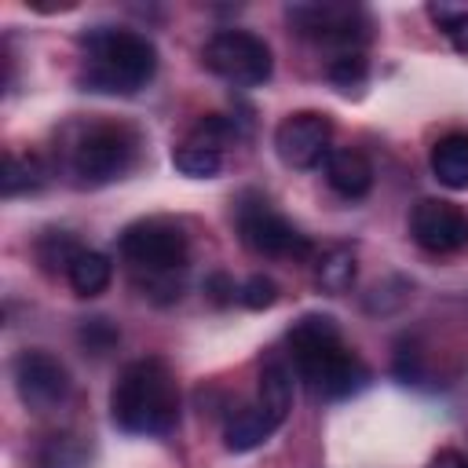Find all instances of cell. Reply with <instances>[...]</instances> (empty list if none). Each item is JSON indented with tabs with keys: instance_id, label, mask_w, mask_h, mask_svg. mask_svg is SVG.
<instances>
[{
	"instance_id": "cell-1",
	"label": "cell",
	"mask_w": 468,
	"mask_h": 468,
	"mask_svg": "<svg viewBox=\"0 0 468 468\" xmlns=\"http://www.w3.org/2000/svg\"><path fill=\"white\" fill-rule=\"evenodd\" d=\"M285 340H289L292 369L314 399L340 402V399L358 395L373 380L369 366L344 344L340 325H336L333 314H322V311L300 314L289 325Z\"/></svg>"
},
{
	"instance_id": "cell-2",
	"label": "cell",
	"mask_w": 468,
	"mask_h": 468,
	"mask_svg": "<svg viewBox=\"0 0 468 468\" xmlns=\"http://www.w3.org/2000/svg\"><path fill=\"white\" fill-rule=\"evenodd\" d=\"M110 417L124 435H168L179 424V380L165 358L128 362L110 388Z\"/></svg>"
},
{
	"instance_id": "cell-3",
	"label": "cell",
	"mask_w": 468,
	"mask_h": 468,
	"mask_svg": "<svg viewBox=\"0 0 468 468\" xmlns=\"http://www.w3.org/2000/svg\"><path fill=\"white\" fill-rule=\"evenodd\" d=\"M80 48H84V69H80L84 91L135 95L157 73V48L146 33L124 26H91L80 37Z\"/></svg>"
},
{
	"instance_id": "cell-4",
	"label": "cell",
	"mask_w": 468,
	"mask_h": 468,
	"mask_svg": "<svg viewBox=\"0 0 468 468\" xmlns=\"http://www.w3.org/2000/svg\"><path fill=\"white\" fill-rule=\"evenodd\" d=\"M121 260L139 278H161V274H183L190 260V238L179 219L168 216H146L121 230L117 238Z\"/></svg>"
},
{
	"instance_id": "cell-5",
	"label": "cell",
	"mask_w": 468,
	"mask_h": 468,
	"mask_svg": "<svg viewBox=\"0 0 468 468\" xmlns=\"http://www.w3.org/2000/svg\"><path fill=\"white\" fill-rule=\"evenodd\" d=\"M139 157V135L128 124H88L69 146V172L80 186H106L121 179Z\"/></svg>"
},
{
	"instance_id": "cell-6",
	"label": "cell",
	"mask_w": 468,
	"mask_h": 468,
	"mask_svg": "<svg viewBox=\"0 0 468 468\" xmlns=\"http://www.w3.org/2000/svg\"><path fill=\"white\" fill-rule=\"evenodd\" d=\"M234 223H238L245 249H252L256 256H267V260H311L314 256L311 238L300 227H292L256 190H245L234 201Z\"/></svg>"
},
{
	"instance_id": "cell-7",
	"label": "cell",
	"mask_w": 468,
	"mask_h": 468,
	"mask_svg": "<svg viewBox=\"0 0 468 468\" xmlns=\"http://www.w3.org/2000/svg\"><path fill=\"white\" fill-rule=\"evenodd\" d=\"M201 62L208 73H216L219 80L234 84V88H256L267 84L274 73V55L271 44L260 33L249 29H219L205 40L201 48Z\"/></svg>"
},
{
	"instance_id": "cell-8",
	"label": "cell",
	"mask_w": 468,
	"mask_h": 468,
	"mask_svg": "<svg viewBox=\"0 0 468 468\" xmlns=\"http://www.w3.org/2000/svg\"><path fill=\"white\" fill-rule=\"evenodd\" d=\"M285 18L289 26L307 37V40H318L325 48H336L340 51H362V44L369 40V15L355 4H329V0H311V4H289L285 7Z\"/></svg>"
},
{
	"instance_id": "cell-9",
	"label": "cell",
	"mask_w": 468,
	"mask_h": 468,
	"mask_svg": "<svg viewBox=\"0 0 468 468\" xmlns=\"http://www.w3.org/2000/svg\"><path fill=\"white\" fill-rule=\"evenodd\" d=\"M11 380H15L22 406L33 413H48L69 395V369L62 366V358H55L44 347L18 351L11 362Z\"/></svg>"
},
{
	"instance_id": "cell-10",
	"label": "cell",
	"mask_w": 468,
	"mask_h": 468,
	"mask_svg": "<svg viewBox=\"0 0 468 468\" xmlns=\"http://www.w3.org/2000/svg\"><path fill=\"white\" fill-rule=\"evenodd\" d=\"M410 238L431 256H453L468 249V216L446 197H420L410 212Z\"/></svg>"
},
{
	"instance_id": "cell-11",
	"label": "cell",
	"mask_w": 468,
	"mask_h": 468,
	"mask_svg": "<svg viewBox=\"0 0 468 468\" xmlns=\"http://www.w3.org/2000/svg\"><path fill=\"white\" fill-rule=\"evenodd\" d=\"M333 121L322 110H296L274 128V154L289 168H314L329 157Z\"/></svg>"
},
{
	"instance_id": "cell-12",
	"label": "cell",
	"mask_w": 468,
	"mask_h": 468,
	"mask_svg": "<svg viewBox=\"0 0 468 468\" xmlns=\"http://www.w3.org/2000/svg\"><path fill=\"white\" fill-rule=\"evenodd\" d=\"M282 424L285 420H278L260 399H252V402H245L241 410H234L227 417V424H223V446L230 453H249V450L263 446Z\"/></svg>"
},
{
	"instance_id": "cell-13",
	"label": "cell",
	"mask_w": 468,
	"mask_h": 468,
	"mask_svg": "<svg viewBox=\"0 0 468 468\" xmlns=\"http://www.w3.org/2000/svg\"><path fill=\"white\" fill-rule=\"evenodd\" d=\"M325 183L347 197V201H358L373 190V165L362 150H351V146H340V150H329L325 157Z\"/></svg>"
},
{
	"instance_id": "cell-14",
	"label": "cell",
	"mask_w": 468,
	"mask_h": 468,
	"mask_svg": "<svg viewBox=\"0 0 468 468\" xmlns=\"http://www.w3.org/2000/svg\"><path fill=\"white\" fill-rule=\"evenodd\" d=\"M428 165L446 190H468V132H446L435 139Z\"/></svg>"
},
{
	"instance_id": "cell-15",
	"label": "cell",
	"mask_w": 468,
	"mask_h": 468,
	"mask_svg": "<svg viewBox=\"0 0 468 468\" xmlns=\"http://www.w3.org/2000/svg\"><path fill=\"white\" fill-rule=\"evenodd\" d=\"M44 186H48V165L37 154L7 150L4 176H0V194L4 197H22V194H40Z\"/></svg>"
},
{
	"instance_id": "cell-16",
	"label": "cell",
	"mask_w": 468,
	"mask_h": 468,
	"mask_svg": "<svg viewBox=\"0 0 468 468\" xmlns=\"http://www.w3.org/2000/svg\"><path fill=\"white\" fill-rule=\"evenodd\" d=\"M37 468H88L91 464V442L77 431H51L33 457Z\"/></svg>"
},
{
	"instance_id": "cell-17",
	"label": "cell",
	"mask_w": 468,
	"mask_h": 468,
	"mask_svg": "<svg viewBox=\"0 0 468 468\" xmlns=\"http://www.w3.org/2000/svg\"><path fill=\"white\" fill-rule=\"evenodd\" d=\"M66 282H69V289H73L77 296L91 300V296L106 292V285L113 282V263H110L106 252H99V249H84V252L69 263Z\"/></svg>"
},
{
	"instance_id": "cell-18",
	"label": "cell",
	"mask_w": 468,
	"mask_h": 468,
	"mask_svg": "<svg viewBox=\"0 0 468 468\" xmlns=\"http://www.w3.org/2000/svg\"><path fill=\"white\" fill-rule=\"evenodd\" d=\"M355 278H358V263H355V252L347 245H329L314 263V285L329 296L347 292L355 285Z\"/></svg>"
},
{
	"instance_id": "cell-19",
	"label": "cell",
	"mask_w": 468,
	"mask_h": 468,
	"mask_svg": "<svg viewBox=\"0 0 468 468\" xmlns=\"http://www.w3.org/2000/svg\"><path fill=\"white\" fill-rule=\"evenodd\" d=\"M172 165H176V172H183L190 179H216L223 172V150L197 135H186L172 150Z\"/></svg>"
},
{
	"instance_id": "cell-20",
	"label": "cell",
	"mask_w": 468,
	"mask_h": 468,
	"mask_svg": "<svg viewBox=\"0 0 468 468\" xmlns=\"http://www.w3.org/2000/svg\"><path fill=\"white\" fill-rule=\"evenodd\" d=\"M256 399H260L278 420L289 417V410H292V369H289L282 358L263 362L260 380H256Z\"/></svg>"
},
{
	"instance_id": "cell-21",
	"label": "cell",
	"mask_w": 468,
	"mask_h": 468,
	"mask_svg": "<svg viewBox=\"0 0 468 468\" xmlns=\"http://www.w3.org/2000/svg\"><path fill=\"white\" fill-rule=\"evenodd\" d=\"M33 252H37V263H40L48 274H66L69 263L84 252V245H80L69 230H44V234L37 238Z\"/></svg>"
},
{
	"instance_id": "cell-22",
	"label": "cell",
	"mask_w": 468,
	"mask_h": 468,
	"mask_svg": "<svg viewBox=\"0 0 468 468\" xmlns=\"http://www.w3.org/2000/svg\"><path fill=\"white\" fill-rule=\"evenodd\" d=\"M325 77H329L340 91H351V88H362V84H366V77H369V62H366L362 51H340V55L329 58Z\"/></svg>"
},
{
	"instance_id": "cell-23",
	"label": "cell",
	"mask_w": 468,
	"mask_h": 468,
	"mask_svg": "<svg viewBox=\"0 0 468 468\" xmlns=\"http://www.w3.org/2000/svg\"><path fill=\"white\" fill-rule=\"evenodd\" d=\"M80 344H84V351H91V355H106V351H113L117 347V340H121V329L110 322V318H102V314H95V318H84L80 322Z\"/></svg>"
},
{
	"instance_id": "cell-24",
	"label": "cell",
	"mask_w": 468,
	"mask_h": 468,
	"mask_svg": "<svg viewBox=\"0 0 468 468\" xmlns=\"http://www.w3.org/2000/svg\"><path fill=\"white\" fill-rule=\"evenodd\" d=\"M238 303L249 307V311H267L278 303V282L267 278V274H252L238 285Z\"/></svg>"
},
{
	"instance_id": "cell-25",
	"label": "cell",
	"mask_w": 468,
	"mask_h": 468,
	"mask_svg": "<svg viewBox=\"0 0 468 468\" xmlns=\"http://www.w3.org/2000/svg\"><path fill=\"white\" fill-rule=\"evenodd\" d=\"M205 296H208L216 307H227V303L238 300V285H234V278H230L227 271H212V274L205 278Z\"/></svg>"
},
{
	"instance_id": "cell-26",
	"label": "cell",
	"mask_w": 468,
	"mask_h": 468,
	"mask_svg": "<svg viewBox=\"0 0 468 468\" xmlns=\"http://www.w3.org/2000/svg\"><path fill=\"white\" fill-rule=\"evenodd\" d=\"M424 468H468V457L461 450H439Z\"/></svg>"
},
{
	"instance_id": "cell-27",
	"label": "cell",
	"mask_w": 468,
	"mask_h": 468,
	"mask_svg": "<svg viewBox=\"0 0 468 468\" xmlns=\"http://www.w3.org/2000/svg\"><path fill=\"white\" fill-rule=\"evenodd\" d=\"M446 37L453 40V48H457V51H464V55H468V11L461 15V22H457V26H453Z\"/></svg>"
}]
</instances>
